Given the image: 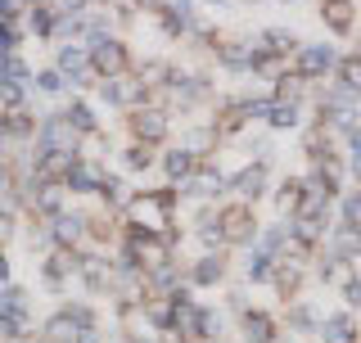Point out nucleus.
<instances>
[{
	"label": "nucleus",
	"instance_id": "f257e3e1",
	"mask_svg": "<svg viewBox=\"0 0 361 343\" xmlns=\"http://www.w3.org/2000/svg\"><path fill=\"white\" fill-rule=\"evenodd\" d=\"M86 50H90V68H95V77H118V73H127V45L122 41H113L104 28H95L90 23V32H86Z\"/></svg>",
	"mask_w": 361,
	"mask_h": 343
},
{
	"label": "nucleus",
	"instance_id": "f03ea898",
	"mask_svg": "<svg viewBox=\"0 0 361 343\" xmlns=\"http://www.w3.org/2000/svg\"><path fill=\"white\" fill-rule=\"evenodd\" d=\"M217 226H221V244H253V239H257V217H253L248 203H231V208H221Z\"/></svg>",
	"mask_w": 361,
	"mask_h": 343
},
{
	"label": "nucleus",
	"instance_id": "7ed1b4c3",
	"mask_svg": "<svg viewBox=\"0 0 361 343\" xmlns=\"http://www.w3.org/2000/svg\"><path fill=\"white\" fill-rule=\"evenodd\" d=\"M37 150H73L77 154V131L68 127V118L63 113H45V118L37 122Z\"/></svg>",
	"mask_w": 361,
	"mask_h": 343
},
{
	"label": "nucleus",
	"instance_id": "20e7f679",
	"mask_svg": "<svg viewBox=\"0 0 361 343\" xmlns=\"http://www.w3.org/2000/svg\"><path fill=\"white\" fill-rule=\"evenodd\" d=\"M99 95L118 109H135V104H145V82L131 77V73H118V77H104V82H99Z\"/></svg>",
	"mask_w": 361,
	"mask_h": 343
},
{
	"label": "nucleus",
	"instance_id": "39448f33",
	"mask_svg": "<svg viewBox=\"0 0 361 343\" xmlns=\"http://www.w3.org/2000/svg\"><path fill=\"white\" fill-rule=\"evenodd\" d=\"M293 54H298V59H293V73H298L302 82H316L321 73L334 68V50H330V45H298Z\"/></svg>",
	"mask_w": 361,
	"mask_h": 343
},
{
	"label": "nucleus",
	"instance_id": "423d86ee",
	"mask_svg": "<svg viewBox=\"0 0 361 343\" xmlns=\"http://www.w3.org/2000/svg\"><path fill=\"white\" fill-rule=\"evenodd\" d=\"M131 136H135L140 145L167 140V113H163V109H135V113H131Z\"/></svg>",
	"mask_w": 361,
	"mask_h": 343
},
{
	"label": "nucleus",
	"instance_id": "0eeeda50",
	"mask_svg": "<svg viewBox=\"0 0 361 343\" xmlns=\"http://www.w3.org/2000/svg\"><path fill=\"white\" fill-rule=\"evenodd\" d=\"M77 339H82V321H77L73 307H63V312H54L50 321H45L41 343H77Z\"/></svg>",
	"mask_w": 361,
	"mask_h": 343
},
{
	"label": "nucleus",
	"instance_id": "6e6552de",
	"mask_svg": "<svg viewBox=\"0 0 361 343\" xmlns=\"http://www.w3.org/2000/svg\"><path fill=\"white\" fill-rule=\"evenodd\" d=\"M86 222L90 217H82V212H59V217H50V239L59 248H73L77 239L86 235Z\"/></svg>",
	"mask_w": 361,
	"mask_h": 343
},
{
	"label": "nucleus",
	"instance_id": "1a4fd4ad",
	"mask_svg": "<svg viewBox=\"0 0 361 343\" xmlns=\"http://www.w3.org/2000/svg\"><path fill=\"white\" fill-rule=\"evenodd\" d=\"M0 131H5V140H32L37 136V118L27 113V104L23 109H0Z\"/></svg>",
	"mask_w": 361,
	"mask_h": 343
},
{
	"label": "nucleus",
	"instance_id": "9d476101",
	"mask_svg": "<svg viewBox=\"0 0 361 343\" xmlns=\"http://www.w3.org/2000/svg\"><path fill=\"white\" fill-rule=\"evenodd\" d=\"M99 181H104L99 163H86V158H77V163L68 167V176H63V190H68V194H90V190H99Z\"/></svg>",
	"mask_w": 361,
	"mask_h": 343
},
{
	"label": "nucleus",
	"instance_id": "9b49d317",
	"mask_svg": "<svg viewBox=\"0 0 361 343\" xmlns=\"http://www.w3.org/2000/svg\"><path fill=\"white\" fill-rule=\"evenodd\" d=\"M54 68H59V73H63L73 86H82L86 73H95V68H90V50H82V45H63V50H59V64H54Z\"/></svg>",
	"mask_w": 361,
	"mask_h": 343
},
{
	"label": "nucleus",
	"instance_id": "f8f14e48",
	"mask_svg": "<svg viewBox=\"0 0 361 343\" xmlns=\"http://www.w3.org/2000/svg\"><path fill=\"white\" fill-rule=\"evenodd\" d=\"M321 18H325L330 32L348 37V32H353V18H357V5L353 0H321Z\"/></svg>",
	"mask_w": 361,
	"mask_h": 343
},
{
	"label": "nucleus",
	"instance_id": "ddd939ff",
	"mask_svg": "<svg viewBox=\"0 0 361 343\" xmlns=\"http://www.w3.org/2000/svg\"><path fill=\"white\" fill-rule=\"evenodd\" d=\"M195 167H199V154H195V150H185V145L163 154V172H167V181H172V186L190 181V176H195Z\"/></svg>",
	"mask_w": 361,
	"mask_h": 343
},
{
	"label": "nucleus",
	"instance_id": "4468645a",
	"mask_svg": "<svg viewBox=\"0 0 361 343\" xmlns=\"http://www.w3.org/2000/svg\"><path fill=\"white\" fill-rule=\"evenodd\" d=\"M217 59L226 68H235V73H248V68H253V41H221Z\"/></svg>",
	"mask_w": 361,
	"mask_h": 343
},
{
	"label": "nucleus",
	"instance_id": "2eb2a0df",
	"mask_svg": "<svg viewBox=\"0 0 361 343\" xmlns=\"http://www.w3.org/2000/svg\"><path fill=\"white\" fill-rule=\"evenodd\" d=\"M231 186L244 194V199H257V194L267 190V163H253V167H240L231 176Z\"/></svg>",
	"mask_w": 361,
	"mask_h": 343
},
{
	"label": "nucleus",
	"instance_id": "dca6fc26",
	"mask_svg": "<svg viewBox=\"0 0 361 343\" xmlns=\"http://www.w3.org/2000/svg\"><path fill=\"white\" fill-rule=\"evenodd\" d=\"M298 100H267V122L276 131H289V127H298Z\"/></svg>",
	"mask_w": 361,
	"mask_h": 343
},
{
	"label": "nucleus",
	"instance_id": "f3484780",
	"mask_svg": "<svg viewBox=\"0 0 361 343\" xmlns=\"http://www.w3.org/2000/svg\"><path fill=\"white\" fill-rule=\"evenodd\" d=\"M221 276H226V258L217 253V248H208V253L195 262V271H190V280H195V284H217Z\"/></svg>",
	"mask_w": 361,
	"mask_h": 343
},
{
	"label": "nucleus",
	"instance_id": "a211bd4d",
	"mask_svg": "<svg viewBox=\"0 0 361 343\" xmlns=\"http://www.w3.org/2000/svg\"><path fill=\"white\" fill-rule=\"evenodd\" d=\"M63 118H68V127H73L77 136H95L99 131V122H95V113H90V104H82V100H73L68 109H59Z\"/></svg>",
	"mask_w": 361,
	"mask_h": 343
},
{
	"label": "nucleus",
	"instance_id": "6ab92c4d",
	"mask_svg": "<svg viewBox=\"0 0 361 343\" xmlns=\"http://www.w3.org/2000/svg\"><path fill=\"white\" fill-rule=\"evenodd\" d=\"M244 339L248 343H271L276 339V321L267 312H244Z\"/></svg>",
	"mask_w": 361,
	"mask_h": 343
},
{
	"label": "nucleus",
	"instance_id": "aec40b11",
	"mask_svg": "<svg viewBox=\"0 0 361 343\" xmlns=\"http://www.w3.org/2000/svg\"><path fill=\"white\" fill-rule=\"evenodd\" d=\"M302 194H307V181H285V186H280L276 190V208L280 212H285V217H293V212H298V203H302Z\"/></svg>",
	"mask_w": 361,
	"mask_h": 343
},
{
	"label": "nucleus",
	"instance_id": "412c9836",
	"mask_svg": "<svg viewBox=\"0 0 361 343\" xmlns=\"http://www.w3.org/2000/svg\"><path fill=\"white\" fill-rule=\"evenodd\" d=\"M321 335H325V343H357V325H353V316L338 312L321 325Z\"/></svg>",
	"mask_w": 361,
	"mask_h": 343
},
{
	"label": "nucleus",
	"instance_id": "4be33fe9",
	"mask_svg": "<svg viewBox=\"0 0 361 343\" xmlns=\"http://www.w3.org/2000/svg\"><path fill=\"white\" fill-rule=\"evenodd\" d=\"M321 280H325V284H334V289H343V284L353 280V258H338V253H334V258L321 267Z\"/></svg>",
	"mask_w": 361,
	"mask_h": 343
},
{
	"label": "nucleus",
	"instance_id": "5701e85b",
	"mask_svg": "<svg viewBox=\"0 0 361 343\" xmlns=\"http://www.w3.org/2000/svg\"><path fill=\"white\" fill-rule=\"evenodd\" d=\"M271 280H276V289H280V299H293V294H298V284H302V271L298 267H276L271 271Z\"/></svg>",
	"mask_w": 361,
	"mask_h": 343
},
{
	"label": "nucleus",
	"instance_id": "b1692460",
	"mask_svg": "<svg viewBox=\"0 0 361 343\" xmlns=\"http://www.w3.org/2000/svg\"><path fill=\"white\" fill-rule=\"evenodd\" d=\"M334 253H338V258H357V253H361V226H338Z\"/></svg>",
	"mask_w": 361,
	"mask_h": 343
},
{
	"label": "nucleus",
	"instance_id": "393cba45",
	"mask_svg": "<svg viewBox=\"0 0 361 343\" xmlns=\"http://www.w3.org/2000/svg\"><path fill=\"white\" fill-rule=\"evenodd\" d=\"M262 45H267V50H276V54H293V50H298V37L285 32V28H271L267 37H262Z\"/></svg>",
	"mask_w": 361,
	"mask_h": 343
},
{
	"label": "nucleus",
	"instance_id": "a878e982",
	"mask_svg": "<svg viewBox=\"0 0 361 343\" xmlns=\"http://www.w3.org/2000/svg\"><path fill=\"white\" fill-rule=\"evenodd\" d=\"M27 28L37 32V37H50V32H54V9H50V5H32Z\"/></svg>",
	"mask_w": 361,
	"mask_h": 343
},
{
	"label": "nucleus",
	"instance_id": "bb28decb",
	"mask_svg": "<svg viewBox=\"0 0 361 343\" xmlns=\"http://www.w3.org/2000/svg\"><path fill=\"white\" fill-rule=\"evenodd\" d=\"M32 86H37V90H45V95H59V90L68 86V77L59 73V68H45V73H37V77H32Z\"/></svg>",
	"mask_w": 361,
	"mask_h": 343
},
{
	"label": "nucleus",
	"instance_id": "cd10ccee",
	"mask_svg": "<svg viewBox=\"0 0 361 343\" xmlns=\"http://www.w3.org/2000/svg\"><path fill=\"white\" fill-rule=\"evenodd\" d=\"M167 73H172V68H167L163 59H149V64H140V73H135V77L145 82V90H149V86H163V82H167Z\"/></svg>",
	"mask_w": 361,
	"mask_h": 343
},
{
	"label": "nucleus",
	"instance_id": "c85d7f7f",
	"mask_svg": "<svg viewBox=\"0 0 361 343\" xmlns=\"http://www.w3.org/2000/svg\"><path fill=\"white\" fill-rule=\"evenodd\" d=\"M271 271H276V253H253L248 258V280H271Z\"/></svg>",
	"mask_w": 361,
	"mask_h": 343
},
{
	"label": "nucleus",
	"instance_id": "c756f323",
	"mask_svg": "<svg viewBox=\"0 0 361 343\" xmlns=\"http://www.w3.org/2000/svg\"><path fill=\"white\" fill-rule=\"evenodd\" d=\"M338 77H343V86L361 90V54H348V59L338 64Z\"/></svg>",
	"mask_w": 361,
	"mask_h": 343
},
{
	"label": "nucleus",
	"instance_id": "7c9ffc66",
	"mask_svg": "<svg viewBox=\"0 0 361 343\" xmlns=\"http://www.w3.org/2000/svg\"><path fill=\"white\" fill-rule=\"evenodd\" d=\"M149 163H154L149 145H140V140H135L131 150H127V167H131V172H149Z\"/></svg>",
	"mask_w": 361,
	"mask_h": 343
},
{
	"label": "nucleus",
	"instance_id": "2f4dec72",
	"mask_svg": "<svg viewBox=\"0 0 361 343\" xmlns=\"http://www.w3.org/2000/svg\"><path fill=\"white\" fill-rule=\"evenodd\" d=\"M289 321L298 325V330H312V325H316V312H312V307H293V312H289Z\"/></svg>",
	"mask_w": 361,
	"mask_h": 343
},
{
	"label": "nucleus",
	"instance_id": "473e14b6",
	"mask_svg": "<svg viewBox=\"0 0 361 343\" xmlns=\"http://www.w3.org/2000/svg\"><path fill=\"white\" fill-rule=\"evenodd\" d=\"M343 299L353 303V307H361V280H357V276H353V280L343 284Z\"/></svg>",
	"mask_w": 361,
	"mask_h": 343
},
{
	"label": "nucleus",
	"instance_id": "72a5a7b5",
	"mask_svg": "<svg viewBox=\"0 0 361 343\" xmlns=\"http://www.w3.org/2000/svg\"><path fill=\"white\" fill-rule=\"evenodd\" d=\"M9 280V258H5V248H0V284Z\"/></svg>",
	"mask_w": 361,
	"mask_h": 343
},
{
	"label": "nucleus",
	"instance_id": "f704fd0d",
	"mask_svg": "<svg viewBox=\"0 0 361 343\" xmlns=\"http://www.w3.org/2000/svg\"><path fill=\"white\" fill-rule=\"evenodd\" d=\"M353 150L361 154V122H353Z\"/></svg>",
	"mask_w": 361,
	"mask_h": 343
},
{
	"label": "nucleus",
	"instance_id": "c9c22d12",
	"mask_svg": "<svg viewBox=\"0 0 361 343\" xmlns=\"http://www.w3.org/2000/svg\"><path fill=\"white\" fill-rule=\"evenodd\" d=\"M271 343H285V339H271Z\"/></svg>",
	"mask_w": 361,
	"mask_h": 343
},
{
	"label": "nucleus",
	"instance_id": "e433bc0d",
	"mask_svg": "<svg viewBox=\"0 0 361 343\" xmlns=\"http://www.w3.org/2000/svg\"><path fill=\"white\" fill-rule=\"evenodd\" d=\"M217 343H226V339H217Z\"/></svg>",
	"mask_w": 361,
	"mask_h": 343
},
{
	"label": "nucleus",
	"instance_id": "4c0bfd02",
	"mask_svg": "<svg viewBox=\"0 0 361 343\" xmlns=\"http://www.w3.org/2000/svg\"><path fill=\"white\" fill-rule=\"evenodd\" d=\"M0 244H5V239H0Z\"/></svg>",
	"mask_w": 361,
	"mask_h": 343
}]
</instances>
